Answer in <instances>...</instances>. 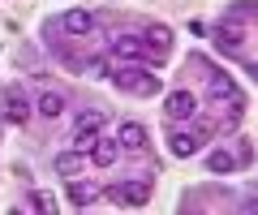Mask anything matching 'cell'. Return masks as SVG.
Wrapping results in <instances>:
<instances>
[{"label":"cell","instance_id":"4fadbf2b","mask_svg":"<svg viewBox=\"0 0 258 215\" xmlns=\"http://www.w3.org/2000/svg\"><path fill=\"white\" fill-rule=\"evenodd\" d=\"M64 108H69V103H64V95H60V91H43V95H39V103H35V112L43 116V121H56V116H64Z\"/></svg>","mask_w":258,"mask_h":215},{"label":"cell","instance_id":"8992f818","mask_svg":"<svg viewBox=\"0 0 258 215\" xmlns=\"http://www.w3.org/2000/svg\"><path fill=\"white\" fill-rule=\"evenodd\" d=\"M215 43H220L224 52H241V43H245V26H241L237 18L215 22Z\"/></svg>","mask_w":258,"mask_h":215},{"label":"cell","instance_id":"ffe728a7","mask_svg":"<svg viewBox=\"0 0 258 215\" xmlns=\"http://www.w3.org/2000/svg\"><path fill=\"white\" fill-rule=\"evenodd\" d=\"M254 74H258V65H254Z\"/></svg>","mask_w":258,"mask_h":215},{"label":"cell","instance_id":"277c9868","mask_svg":"<svg viewBox=\"0 0 258 215\" xmlns=\"http://www.w3.org/2000/svg\"><path fill=\"white\" fill-rule=\"evenodd\" d=\"M112 86L116 91H134V95H159V78L155 74H147V69H116L112 74Z\"/></svg>","mask_w":258,"mask_h":215},{"label":"cell","instance_id":"e0dca14e","mask_svg":"<svg viewBox=\"0 0 258 215\" xmlns=\"http://www.w3.org/2000/svg\"><path fill=\"white\" fill-rule=\"evenodd\" d=\"M22 211H56V202H52V194H43V189H35V194H26V202H22Z\"/></svg>","mask_w":258,"mask_h":215},{"label":"cell","instance_id":"9c48e42d","mask_svg":"<svg viewBox=\"0 0 258 215\" xmlns=\"http://www.w3.org/2000/svg\"><path fill=\"white\" fill-rule=\"evenodd\" d=\"M91 26H95V18L86 9H69V13H60V18H56V30H60V35H91Z\"/></svg>","mask_w":258,"mask_h":215},{"label":"cell","instance_id":"ba28073f","mask_svg":"<svg viewBox=\"0 0 258 215\" xmlns=\"http://www.w3.org/2000/svg\"><path fill=\"white\" fill-rule=\"evenodd\" d=\"M164 112L172 116V121H194V112H198V99H194L189 91H172L164 99Z\"/></svg>","mask_w":258,"mask_h":215},{"label":"cell","instance_id":"2e32d148","mask_svg":"<svg viewBox=\"0 0 258 215\" xmlns=\"http://www.w3.org/2000/svg\"><path fill=\"white\" fill-rule=\"evenodd\" d=\"M120 151H147V129H142L138 121L120 125Z\"/></svg>","mask_w":258,"mask_h":215},{"label":"cell","instance_id":"5bb4252c","mask_svg":"<svg viewBox=\"0 0 258 215\" xmlns=\"http://www.w3.org/2000/svg\"><path fill=\"white\" fill-rule=\"evenodd\" d=\"M5 116H9L13 125H26V121H30V103H26V95H22V91H9V95H5Z\"/></svg>","mask_w":258,"mask_h":215},{"label":"cell","instance_id":"7c38bea8","mask_svg":"<svg viewBox=\"0 0 258 215\" xmlns=\"http://www.w3.org/2000/svg\"><path fill=\"white\" fill-rule=\"evenodd\" d=\"M198 142H203V138H198L194 129H172V133H168V151H172L176 159L194 155V151H198Z\"/></svg>","mask_w":258,"mask_h":215},{"label":"cell","instance_id":"3957f363","mask_svg":"<svg viewBox=\"0 0 258 215\" xmlns=\"http://www.w3.org/2000/svg\"><path fill=\"white\" fill-rule=\"evenodd\" d=\"M103 129H108V116H103L99 108H82V112L74 116V147H78V151H86Z\"/></svg>","mask_w":258,"mask_h":215},{"label":"cell","instance_id":"8fae6325","mask_svg":"<svg viewBox=\"0 0 258 215\" xmlns=\"http://www.w3.org/2000/svg\"><path fill=\"white\" fill-rule=\"evenodd\" d=\"M142 43H147L151 52H159V56H168V52H172V26H159V22H151L147 35H142Z\"/></svg>","mask_w":258,"mask_h":215},{"label":"cell","instance_id":"52a82bcc","mask_svg":"<svg viewBox=\"0 0 258 215\" xmlns=\"http://www.w3.org/2000/svg\"><path fill=\"white\" fill-rule=\"evenodd\" d=\"M64 198H69V206H74V211H82V206L99 202V198H103V189H99V185H91V181L69 177V189H64Z\"/></svg>","mask_w":258,"mask_h":215},{"label":"cell","instance_id":"7a4b0ae2","mask_svg":"<svg viewBox=\"0 0 258 215\" xmlns=\"http://www.w3.org/2000/svg\"><path fill=\"white\" fill-rule=\"evenodd\" d=\"M112 56L116 60H134V65H147V69H164L168 65V60L159 56V52H151L138 35H116L112 39Z\"/></svg>","mask_w":258,"mask_h":215},{"label":"cell","instance_id":"5b68a950","mask_svg":"<svg viewBox=\"0 0 258 215\" xmlns=\"http://www.w3.org/2000/svg\"><path fill=\"white\" fill-rule=\"evenodd\" d=\"M103 198H116L120 206H147L151 189H147V181H120V185L103 189Z\"/></svg>","mask_w":258,"mask_h":215},{"label":"cell","instance_id":"9a60e30c","mask_svg":"<svg viewBox=\"0 0 258 215\" xmlns=\"http://www.w3.org/2000/svg\"><path fill=\"white\" fill-rule=\"evenodd\" d=\"M52 168H56V172H60V177H64V181H69V177H78V172H82V168H86V155H82V151H78V147H74V151H64V155H56V164H52Z\"/></svg>","mask_w":258,"mask_h":215},{"label":"cell","instance_id":"30bf717a","mask_svg":"<svg viewBox=\"0 0 258 215\" xmlns=\"http://www.w3.org/2000/svg\"><path fill=\"white\" fill-rule=\"evenodd\" d=\"M120 159V142H112V138H95L91 142V164L95 168H112Z\"/></svg>","mask_w":258,"mask_h":215},{"label":"cell","instance_id":"6da1fadb","mask_svg":"<svg viewBox=\"0 0 258 215\" xmlns=\"http://www.w3.org/2000/svg\"><path fill=\"white\" fill-rule=\"evenodd\" d=\"M207 82H211V103H224V108H228V121L237 125V121H241V108H245L241 86L232 82L224 69H211V74H207Z\"/></svg>","mask_w":258,"mask_h":215},{"label":"cell","instance_id":"d6986e66","mask_svg":"<svg viewBox=\"0 0 258 215\" xmlns=\"http://www.w3.org/2000/svg\"><path fill=\"white\" fill-rule=\"evenodd\" d=\"M232 159H237V168H245L249 159H254V142H249V138H241V147H237V155H232Z\"/></svg>","mask_w":258,"mask_h":215},{"label":"cell","instance_id":"ac0fdd59","mask_svg":"<svg viewBox=\"0 0 258 215\" xmlns=\"http://www.w3.org/2000/svg\"><path fill=\"white\" fill-rule=\"evenodd\" d=\"M207 168H211V172H232V168H237V159H232L228 151H211V155H207Z\"/></svg>","mask_w":258,"mask_h":215}]
</instances>
